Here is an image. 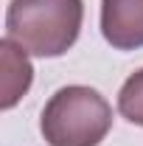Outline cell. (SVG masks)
I'll list each match as a JSON object with an SVG mask.
<instances>
[{"instance_id": "cell-1", "label": "cell", "mask_w": 143, "mask_h": 146, "mask_svg": "<svg viewBox=\"0 0 143 146\" xmlns=\"http://www.w3.org/2000/svg\"><path fill=\"white\" fill-rule=\"evenodd\" d=\"M81 0H11L6 11V36L42 59L68 54L81 31Z\"/></svg>"}, {"instance_id": "cell-2", "label": "cell", "mask_w": 143, "mask_h": 146, "mask_svg": "<svg viewBox=\"0 0 143 146\" xmlns=\"http://www.w3.org/2000/svg\"><path fill=\"white\" fill-rule=\"evenodd\" d=\"M112 129V107L93 87L68 84L56 90L39 118L48 146H98Z\"/></svg>"}, {"instance_id": "cell-3", "label": "cell", "mask_w": 143, "mask_h": 146, "mask_svg": "<svg viewBox=\"0 0 143 146\" xmlns=\"http://www.w3.org/2000/svg\"><path fill=\"white\" fill-rule=\"evenodd\" d=\"M101 34L115 51L143 48V0H101Z\"/></svg>"}, {"instance_id": "cell-4", "label": "cell", "mask_w": 143, "mask_h": 146, "mask_svg": "<svg viewBox=\"0 0 143 146\" xmlns=\"http://www.w3.org/2000/svg\"><path fill=\"white\" fill-rule=\"evenodd\" d=\"M0 56H3V110H11L28 93L34 82V68L28 62V51H23L9 36L0 42Z\"/></svg>"}, {"instance_id": "cell-5", "label": "cell", "mask_w": 143, "mask_h": 146, "mask_svg": "<svg viewBox=\"0 0 143 146\" xmlns=\"http://www.w3.org/2000/svg\"><path fill=\"white\" fill-rule=\"evenodd\" d=\"M118 112L124 115L129 124L143 127V68L138 73H132L121 84L118 93Z\"/></svg>"}]
</instances>
